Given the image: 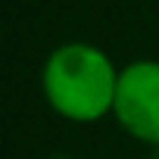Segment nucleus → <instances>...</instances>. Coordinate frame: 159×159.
Here are the masks:
<instances>
[{"mask_svg": "<svg viewBox=\"0 0 159 159\" xmlns=\"http://www.w3.org/2000/svg\"><path fill=\"white\" fill-rule=\"evenodd\" d=\"M150 150H153V159H159V143H156V147H150Z\"/></svg>", "mask_w": 159, "mask_h": 159, "instance_id": "7ed1b4c3", "label": "nucleus"}, {"mask_svg": "<svg viewBox=\"0 0 159 159\" xmlns=\"http://www.w3.org/2000/svg\"><path fill=\"white\" fill-rule=\"evenodd\" d=\"M122 66L91 41L56 44L41 66L44 103L72 125H97L112 119Z\"/></svg>", "mask_w": 159, "mask_h": 159, "instance_id": "f257e3e1", "label": "nucleus"}, {"mask_svg": "<svg viewBox=\"0 0 159 159\" xmlns=\"http://www.w3.org/2000/svg\"><path fill=\"white\" fill-rule=\"evenodd\" d=\"M56 159H72V156H56Z\"/></svg>", "mask_w": 159, "mask_h": 159, "instance_id": "20e7f679", "label": "nucleus"}, {"mask_svg": "<svg viewBox=\"0 0 159 159\" xmlns=\"http://www.w3.org/2000/svg\"><path fill=\"white\" fill-rule=\"evenodd\" d=\"M112 119L137 143H159V59H131L122 66Z\"/></svg>", "mask_w": 159, "mask_h": 159, "instance_id": "f03ea898", "label": "nucleus"}]
</instances>
